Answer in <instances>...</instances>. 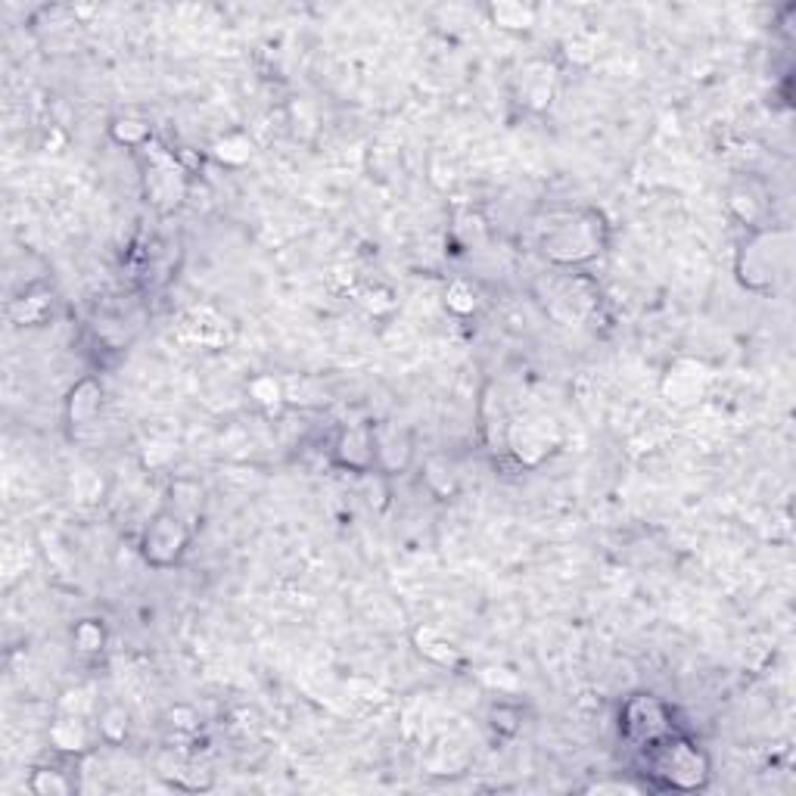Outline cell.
I'll return each mask as SVG.
<instances>
[{"label": "cell", "mask_w": 796, "mask_h": 796, "mask_svg": "<svg viewBox=\"0 0 796 796\" xmlns=\"http://www.w3.org/2000/svg\"><path fill=\"white\" fill-rule=\"evenodd\" d=\"M253 153H256V147H253L249 135H243V131H227V135L215 137L209 147L212 159L225 168L249 166V163H253Z\"/></svg>", "instance_id": "19"}, {"label": "cell", "mask_w": 796, "mask_h": 796, "mask_svg": "<svg viewBox=\"0 0 796 796\" xmlns=\"http://www.w3.org/2000/svg\"><path fill=\"white\" fill-rule=\"evenodd\" d=\"M489 721H492V728L501 737H513L520 735V728H523V713H520L517 704H495Z\"/></svg>", "instance_id": "27"}, {"label": "cell", "mask_w": 796, "mask_h": 796, "mask_svg": "<svg viewBox=\"0 0 796 796\" xmlns=\"http://www.w3.org/2000/svg\"><path fill=\"white\" fill-rule=\"evenodd\" d=\"M47 740L53 750L66 753V756H88L94 750V740H100V737H97V725H90L85 713L60 709V716L47 728Z\"/></svg>", "instance_id": "14"}, {"label": "cell", "mask_w": 796, "mask_h": 796, "mask_svg": "<svg viewBox=\"0 0 796 796\" xmlns=\"http://www.w3.org/2000/svg\"><path fill=\"white\" fill-rule=\"evenodd\" d=\"M560 423L548 414H523L504 426V445L520 466H541L560 449Z\"/></svg>", "instance_id": "7"}, {"label": "cell", "mask_w": 796, "mask_h": 796, "mask_svg": "<svg viewBox=\"0 0 796 796\" xmlns=\"http://www.w3.org/2000/svg\"><path fill=\"white\" fill-rule=\"evenodd\" d=\"M194 544V523L175 508H163L140 532L137 551L150 570H175Z\"/></svg>", "instance_id": "5"}, {"label": "cell", "mask_w": 796, "mask_h": 796, "mask_svg": "<svg viewBox=\"0 0 796 796\" xmlns=\"http://www.w3.org/2000/svg\"><path fill=\"white\" fill-rule=\"evenodd\" d=\"M489 22L504 31H529L539 22V7L532 3H517V0H498L485 7Z\"/></svg>", "instance_id": "18"}, {"label": "cell", "mask_w": 796, "mask_h": 796, "mask_svg": "<svg viewBox=\"0 0 796 796\" xmlns=\"http://www.w3.org/2000/svg\"><path fill=\"white\" fill-rule=\"evenodd\" d=\"M411 645H414V650H417L430 666L449 669V672L464 669L466 666L464 650L454 645L449 635H442V631L433 629V626H417V629L411 631Z\"/></svg>", "instance_id": "15"}, {"label": "cell", "mask_w": 796, "mask_h": 796, "mask_svg": "<svg viewBox=\"0 0 796 796\" xmlns=\"http://www.w3.org/2000/svg\"><path fill=\"white\" fill-rule=\"evenodd\" d=\"M728 209L735 212L737 218L747 225V230H756V227H766V215H768V199L766 194H759L753 184H735L728 190Z\"/></svg>", "instance_id": "17"}, {"label": "cell", "mask_w": 796, "mask_h": 796, "mask_svg": "<svg viewBox=\"0 0 796 796\" xmlns=\"http://www.w3.org/2000/svg\"><path fill=\"white\" fill-rule=\"evenodd\" d=\"M374 449L376 473H383V476H399L414 461V436L407 426L395 421L374 423Z\"/></svg>", "instance_id": "12"}, {"label": "cell", "mask_w": 796, "mask_h": 796, "mask_svg": "<svg viewBox=\"0 0 796 796\" xmlns=\"http://www.w3.org/2000/svg\"><path fill=\"white\" fill-rule=\"evenodd\" d=\"M709 383H713V374H709V367L704 361L676 358L666 367V374H662L660 392L669 405L694 407L707 399Z\"/></svg>", "instance_id": "9"}, {"label": "cell", "mask_w": 796, "mask_h": 796, "mask_svg": "<svg viewBox=\"0 0 796 796\" xmlns=\"http://www.w3.org/2000/svg\"><path fill=\"white\" fill-rule=\"evenodd\" d=\"M109 137L112 144H119L125 150H147L153 144V125L147 119H137V116H119V119L109 121Z\"/></svg>", "instance_id": "20"}, {"label": "cell", "mask_w": 796, "mask_h": 796, "mask_svg": "<svg viewBox=\"0 0 796 796\" xmlns=\"http://www.w3.org/2000/svg\"><path fill=\"white\" fill-rule=\"evenodd\" d=\"M26 787H29V794L35 796H69L78 790L76 778L57 766L35 768V772L29 775V784H26Z\"/></svg>", "instance_id": "23"}, {"label": "cell", "mask_w": 796, "mask_h": 796, "mask_svg": "<svg viewBox=\"0 0 796 796\" xmlns=\"http://www.w3.org/2000/svg\"><path fill=\"white\" fill-rule=\"evenodd\" d=\"M541 302H544V312L560 324H579L591 315L598 289L582 274H557L548 281Z\"/></svg>", "instance_id": "8"}, {"label": "cell", "mask_w": 796, "mask_h": 796, "mask_svg": "<svg viewBox=\"0 0 796 796\" xmlns=\"http://www.w3.org/2000/svg\"><path fill=\"white\" fill-rule=\"evenodd\" d=\"M619 737L629 744L631 750H645L653 740L672 735L676 728V713L672 707L650 691H638L622 700L617 719Z\"/></svg>", "instance_id": "6"}, {"label": "cell", "mask_w": 796, "mask_h": 796, "mask_svg": "<svg viewBox=\"0 0 796 796\" xmlns=\"http://www.w3.org/2000/svg\"><path fill=\"white\" fill-rule=\"evenodd\" d=\"M171 725L178 728V731H194L196 728V713L187 707H178L171 709Z\"/></svg>", "instance_id": "30"}, {"label": "cell", "mask_w": 796, "mask_h": 796, "mask_svg": "<svg viewBox=\"0 0 796 796\" xmlns=\"http://www.w3.org/2000/svg\"><path fill=\"white\" fill-rule=\"evenodd\" d=\"M106 641H109V631L100 619H78L72 626V647H76V653L88 657V660L104 653Z\"/></svg>", "instance_id": "24"}, {"label": "cell", "mask_w": 796, "mask_h": 796, "mask_svg": "<svg viewBox=\"0 0 796 796\" xmlns=\"http://www.w3.org/2000/svg\"><path fill=\"white\" fill-rule=\"evenodd\" d=\"M97 737L104 740V744H109V747H119V744H125L128 740V735H131V713L121 707V704H106L100 713H97Z\"/></svg>", "instance_id": "22"}, {"label": "cell", "mask_w": 796, "mask_h": 796, "mask_svg": "<svg viewBox=\"0 0 796 796\" xmlns=\"http://www.w3.org/2000/svg\"><path fill=\"white\" fill-rule=\"evenodd\" d=\"M423 480L436 498H451L458 492V473L449 458H430L423 466Z\"/></svg>", "instance_id": "25"}, {"label": "cell", "mask_w": 796, "mask_h": 796, "mask_svg": "<svg viewBox=\"0 0 796 796\" xmlns=\"http://www.w3.org/2000/svg\"><path fill=\"white\" fill-rule=\"evenodd\" d=\"M445 308H449L454 317H470L476 308H480V293L476 286L466 284V281H451L445 286Z\"/></svg>", "instance_id": "26"}, {"label": "cell", "mask_w": 796, "mask_h": 796, "mask_svg": "<svg viewBox=\"0 0 796 796\" xmlns=\"http://www.w3.org/2000/svg\"><path fill=\"white\" fill-rule=\"evenodd\" d=\"M331 458L340 470L355 473V476H371V473H376L374 423H352V426H343L340 436L333 439Z\"/></svg>", "instance_id": "11"}, {"label": "cell", "mask_w": 796, "mask_h": 796, "mask_svg": "<svg viewBox=\"0 0 796 796\" xmlns=\"http://www.w3.org/2000/svg\"><path fill=\"white\" fill-rule=\"evenodd\" d=\"M563 57H567L572 66H591L594 57H598V50H594V45H591L588 38H567V41H563Z\"/></svg>", "instance_id": "28"}, {"label": "cell", "mask_w": 796, "mask_h": 796, "mask_svg": "<svg viewBox=\"0 0 796 796\" xmlns=\"http://www.w3.org/2000/svg\"><path fill=\"white\" fill-rule=\"evenodd\" d=\"M610 249V222L601 209L560 212L539 234V253L554 268H582Z\"/></svg>", "instance_id": "3"}, {"label": "cell", "mask_w": 796, "mask_h": 796, "mask_svg": "<svg viewBox=\"0 0 796 796\" xmlns=\"http://www.w3.org/2000/svg\"><path fill=\"white\" fill-rule=\"evenodd\" d=\"M588 794H641V784H626V782L591 784Z\"/></svg>", "instance_id": "29"}, {"label": "cell", "mask_w": 796, "mask_h": 796, "mask_svg": "<svg viewBox=\"0 0 796 796\" xmlns=\"http://www.w3.org/2000/svg\"><path fill=\"white\" fill-rule=\"evenodd\" d=\"M7 315H10L13 324H22V327H38V324H45L47 317L53 315V293H50V286L29 284L19 299L10 302Z\"/></svg>", "instance_id": "16"}, {"label": "cell", "mask_w": 796, "mask_h": 796, "mask_svg": "<svg viewBox=\"0 0 796 796\" xmlns=\"http://www.w3.org/2000/svg\"><path fill=\"white\" fill-rule=\"evenodd\" d=\"M246 392H249L253 405L262 407V411H268V414L284 411V405L289 402L284 380L274 374H256L249 383H246Z\"/></svg>", "instance_id": "21"}, {"label": "cell", "mask_w": 796, "mask_h": 796, "mask_svg": "<svg viewBox=\"0 0 796 796\" xmlns=\"http://www.w3.org/2000/svg\"><path fill=\"white\" fill-rule=\"evenodd\" d=\"M638 775L645 778L647 790L700 794L713 782V759L694 737L672 731L638 750Z\"/></svg>", "instance_id": "1"}, {"label": "cell", "mask_w": 796, "mask_h": 796, "mask_svg": "<svg viewBox=\"0 0 796 796\" xmlns=\"http://www.w3.org/2000/svg\"><path fill=\"white\" fill-rule=\"evenodd\" d=\"M794 230L790 227H756L747 230L735 253L737 284L756 296H778L794 281Z\"/></svg>", "instance_id": "2"}, {"label": "cell", "mask_w": 796, "mask_h": 796, "mask_svg": "<svg viewBox=\"0 0 796 796\" xmlns=\"http://www.w3.org/2000/svg\"><path fill=\"white\" fill-rule=\"evenodd\" d=\"M557 88H560V66L554 60L539 57V60L523 62V69L517 72V100L532 116L551 109Z\"/></svg>", "instance_id": "10"}, {"label": "cell", "mask_w": 796, "mask_h": 796, "mask_svg": "<svg viewBox=\"0 0 796 796\" xmlns=\"http://www.w3.org/2000/svg\"><path fill=\"white\" fill-rule=\"evenodd\" d=\"M140 156V187H144V199L150 203L159 215H171L184 206L187 190H190V171L180 166L175 153L163 150L150 144L147 150L137 153Z\"/></svg>", "instance_id": "4"}, {"label": "cell", "mask_w": 796, "mask_h": 796, "mask_svg": "<svg viewBox=\"0 0 796 796\" xmlns=\"http://www.w3.org/2000/svg\"><path fill=\"white\" fill-rule=\"evenodd\" d=\"M104 411V383L97 376H81L76 380V386L66 392V430L69 436H85L90 426L97 423Z\"/></svg>", "instance_id": "13"}]
</instances>
